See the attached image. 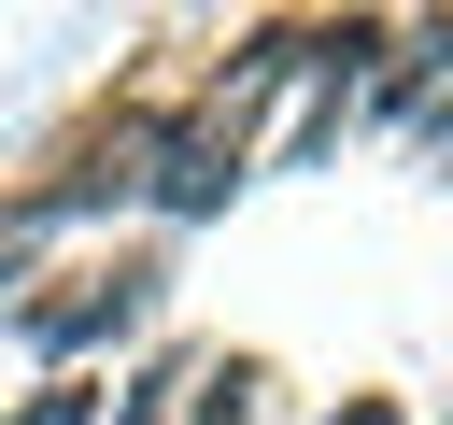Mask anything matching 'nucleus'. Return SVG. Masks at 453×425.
Listing matches in <instances>:
<instances>
[{"mask_svg":"<svg viewBox=\"0 0 453 425\" xmlns=\"http://www.w3.org/2000/svg\"><path fill=\"white\" fill-rule=\"evenodd\" d=\"M156 283H170L156 255H113V269H71V283H42V298H14V340H28V354H42L57 382H71V368H85L99 340H127V326L156 312Z\"/></svg>","mask_w":453,"mask_h":425,"instance_id":"obj_1","label":"nucleus"},{"mask_svg":"<svg viewBox=\"0 0 453 425\" xmlns=\"http://www.w3.org/2000/svg\"><path fill=\"white\" fill-rule=\"evenodd\" d=\"M226 184H241V128L198 99V113H156V170H142V198L156 212H226Z\"/></svg>","mask_w":453,"mask_h":425,"instance_id":"obj_2","label":"nucleus"},{"mask_svg":"<svg viewBox=\"0 0 453 425\" xmlns=\"http://www.w3.org/2000/svg\"><path fill=\"white\" fill-rule=\"evenodd\" d=\"M255 411H269V354H198L170 425H255Z\"/></svg>","mask_w":453,"mask_h":425,"instance_id":"obj_3","label":"nucleus"},{"mask_svg":"<svg viewBox=\"0 0 453 425\" xmlns=\"http://www.w3.org/2000/svg\"><path fill=\"white\" fill-rule=\"evenodd\" d=\"M99 411H113V397H99V382H85V368H71V382H42V397H28V411H14V425H99Z\"/></svg>","mask_w":453,"mask_h":425,"instance_id":"obj_4","label":"nucleus"},{"mask_svg":"<svg viewBox=\"0 0 453 425\" xmlns=\"http://www.w3.org/2000/svg\"><path fill=\"white\" fill-rule=\"evenodd\" d=\"M326 425H396V397H340V411H326Z\"/></svg>","mask_w":453,"mask_h":425,"instance_id":"obj_5","label":"nucleus"}]
</instances>
